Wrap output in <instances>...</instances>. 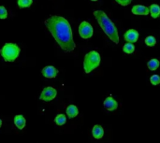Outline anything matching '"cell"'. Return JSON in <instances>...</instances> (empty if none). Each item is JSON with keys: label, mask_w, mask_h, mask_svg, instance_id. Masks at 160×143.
<instances>
[{"label": "cell", "mask_w": 160, "mask_h": 143, "mask_svg": "<svg viewBox=\"0 0 160 143\" xmlns=\"http://www.w3.org/2000/svg\"><path fill=\"white\" fill-rule=\"evenodd\" d=\"M45 26L63 51L67 52L74 51L76 44L73 40L72 29L66 18L58 15L51 16L45 21Z\"/></svg>", "instance_id": "obj_1"}, {"label": "cell", "mask_w": 160, "mask_h": 143, "mask_svg": "<svg viewBox=\"0 0 160 143\" xmlns=\"http://www.w3.org/2000/svg\"><path fill=\"white\" fill-rule=\"evenodd\" d=\"M94 16L98 22L99 26L103 30V32L108 36V37L114 42L115 44L119 43V34L117 27L113 23V22L109 18V16L103 10H96L94 11Z\"/></svg>", "instance_id": "obj_2"}, {"label": "cell", "mask_w": 160, "mask_h": 143, "mask_svg": "<svg viewBox=\"0 0 160 143\" xmlns=\"http://www.w3.org/2000/svg\"><path fill=\"white\" fill-rule=\"evenodd\" d=\"M21 49L16 43L8 42L0 50V55L5 62H14L20 55Z\"/></svg>", "instance_id": "obj_3"}, {"label": "cell", "mask_w": 160, "mask_h": 143, "mask_svg": "<svg viewBox=\"0 0 160 143\" xmlns=\"http://www.w3.org/2000/svg\"><path fill=\"white\" fill-rule=\"evenodd\" d=\"M101 57L97 51H91L85 54L83 59V70L86 74H89L95 70L100 65Z\"/></svg>", "instance_id": "obj_4"}, {"label": "cell", "mask_w": 160, "mask_h": 143, "mask_svg": "<svg viewBox=\"0 0 160 143\" xmlns=\"http://www.w3.org/2000/svg\"><path fill=\"white\" fill-rule=\"evenodd\" d=\"M79 34H80L81 37L83 39H88V38L92 37V36L94 34L93 26L86 21L82 22L79 26Z\"/></svg>", "instance_id": "obj_5"}, {"label": "cell", "mask_w": 160, "mask_h": 143, "mask_svg": "<svg viewBox=\"0 0 160 143\" xmlns=\"http://www.w3.org/2000/svg\"><path fill=\"white\" fill-rule=\"evenodd\" d=\"M57 96V91L53 87H45L39 95V99L44 102H50L53 100Z\"/></svg>", "instance_id": "obj_6"}, {"label": "cell", "mask_w": 160, "mask_h": 143, "mask_svg": "<svg viewBox=\"0 0 160 143\" xmlns=\"http://www.w3.org/2000/svg\"><path fill=\"white\" fill-rule=\"evenodd\" d=\"M41 74L44 78L47 79H54L58 75V70L53 66H47L42 68Z\"/></svg>", "instance_id": "obj_7"}, {"label": "cell", "mask_w": 160, "mask_h": 143, "mask_svg": "<svg viewBox=\"0 0 160 143\" xmlns=\"http://www.w3.org/2000/svg\"><path fill=\"white\" fill-rule=\"evenodd\" d=\"M139 32L135 29H129L128 30L125 35H124V38L127 42H130V43H135L138 41L139 39Z\"/></svg>", "instance_id": "obj_8"}, {"label": "cell", "mask_w": 160, "mask_h": 143, "mask_svg": "<svg viewBox=\"0 0 160 143\" xmlns=\"http://www.w3.org/2000/svg\"><path fill=\"white\" fill-rule=\"evenodd\" d=\"M103 105L105 107V109L109 111H116L117 108H118V102L112 97V96H108L104 102H103Z\"/></svg>", "instance_id": "obj_9"}, {"label": "cell", "mask_w": 160, "mask_h": 143, "mask_svg": "<svg viewBox=\"0 0 160 143\" xmlns=\"http://www.w3.org/2000/svg\"><path fill=\"white\" fill-rule=\"evenodd\" d=\"M131 12L134 15H148L150 13V9L148 7L142 6V5H135L132 7Z\"/></svg>", "instance_id": "obj_10"}, {"label": "cell", "mask_w": 160, "mask_h": 143, "mask_svg": "<svg viewBox=\"0 0 160 143\" xmlns=\"http://www.w3.org/2000/svg\"><path fill=\"white\" fill-rule=\"evenodd\" d=\"M92 135L96 140H100L103 138L104 136V129L101 126L99 125H96L94 126L93 129H92Z\"/></svg>", "instance_id": "obj_11"}, {"label": "cell", "mask_w": 160, "mask_h": 143, "mask_svg": "<svg viewBox=\"0 0 160 143\" xmlns=\"http://www.w3.org/2000/svg\"><path fill=\"white\" fill-rule=\"evenodd\" d=\"M14 125L19 130H22L26 125V120L22 115H16L14 117Z\"/></svg>", "instance_id": "obj_12"}, {"label": "cell", "mask_w": 160, "mask_h": 143, "mask_svg": "<svg viewBox=\"0 0 160 143\" xmlns=\"http://www.w3.org/2000/svg\"><path fill=\"white\" fill-rule=\"evenodd\" d=\"M66 112H67V115L69 119H73L79 114V110L75 105H69L67 108Z\"/></svg>", "instance_id": "obj_13"}, {"label": "cell", "mask_w": 160, "mask_h": 143, "mask_svg": "<svg viewBox=\"0 0 160 143\" xmlns=\"http://www.w3.org/2000/svg\"><path fill=\"white\" fill-rule=\"evenodd\" d=\"M149 9H150V14L152 18L157 19L160 16V7L158 4H152L149 7Z\"/></svg>", "instance_id": "obj_14"}, {"label": "cell", "mask_w": 160, "mask_h": 143, "mask_svg": "<svg viewBox=\"0 0 160 143\" xmlns=\"http://www.w3.org/2000/svg\"><path fill=\"white\" fill-rule=\"evenodd\" d=\"M159 66H160L159 60H158V59H157V58H153V59L149 60V62L147 63V67H148L149 70H151V71H155V70H157V69L159 67Z\"/></svg>", "instance_id": "obj_15"}, {"label": "cell", "mask_w": 160, "mask_h": 143, "mask_svg": "<svg viewBox=\"0 0 160 143\" xmlns=\"http://www.w3.org/2000/svg\"><path fill=\"white\" fill-rule=\"evenodd\" d=\"M123 51L124 52L128 53V54H131L134 52L135 51V46L134 43H130V42H127L124 46H123Z\"/></svg>", "instance_id": "obj_16"}, {"label": "cell", "mask_w": 160, "mask_h": 143, "mask_svg": "<svg viewBox=\"0 0 160 143\" xmlns=\"http://www.w3.org/2000/svg\"><path fill=\"white\" fill-rule=\"evenodd\" d=\"M33 0H17V5L19 8H26L31 7Z\"/></svg>", "instance_id": "obj_17"}, {"label": "cell", "mask_w": 160, "mask_h": 143, "mask_svg": "<svg viewBox=\"0 0 160 143\" xmlns=\"http://www.w3.org/2000/svg\"><path fill=\"white\" fill-rule=\"evenodd\" d=\"M54 123L57 126H64L67 123V117L65 114H58L55 118H54Z\"/></svg>", "instance_id": "obj_18"}, {"label": "cell", "mask_w": 160, "mask_h": 143, "mask_svg": "<svg viewBox=\"0 0 160 143\" xmlns=\"http://www.w3.org/2000/svg\"><path fill=\"white\" fill-rule=\"evenodd\" d=\"M144 42H145L146 46H148V47H154V46H156V44H157V39H156V37H153V36H148V37L145 38Z\"/></svg>", "instance_id": "obj_19"}, {"label": "cell", "mask_w": 160, "mask_h": 143, "mask_svg": "<svg viewBox=\"0 0 160 143\" xmlns=\"http://www.w3.org/2000/svg\"><path fill=\"white\" fill-rule=\"evenodd\" d=\"M150 82L153 85H158L160 84V76L158 74H155L150 77Z\"/></svg>", "instance_id": "obj_20"}, {"label": "cell", "mask_w": 160, "mask_h": 143, "mask_svg": "<svg viewBox=\"0 0 160 143\" xmlns=\"http://www.w3.org/2000/svg\"><path fill=\"white\" fill-rule=\"evenodd\" d=\"M8 18V10L4 6H0V19L4 20Z\"/></svg>", "instance_id": "obj_21"}, {"label": "cell", "mask_w": 160, "mask_h": 143, "mask_svg": "<svg viewBox=\"0 0 160 143\" xmlns=\"http://www.w3.org/2000/svg\"><path fill=\"white\" fill-rule=\"evenodd\" d=\"M133 0H115L116 3H118L119 5L123 6V7H126V6H128Z\"/></svg>", "instance_id": "obj_22"}, {"label": "cell", "mask_w": 160, "mask_h": 143, "mask_svg": "<svg viewBox=\"0 0 160 143\" xmlns=\"http://www.w3.org/2000/svg\"><path fill=\"white\" fill-rule=\"evenodd\" d=\"M1 126H2V120L0 119V128H1Z\"/></svg>", "instance_id": "obj_23"}, {"label": "cell", "mask_w": 160, "mask_h": 143, "mask_svg": "<svg viewBox=\"0 0 160 143\" xmlns=\"http://www.w3.org/2000/svg\"><path fill=\"white\" fill-rule=\"evenodd\" d=\"M91 1H93V2H96V1H98V0H91Z\"/></svg>", "instance_id": "obj_24"}]
</instances>
